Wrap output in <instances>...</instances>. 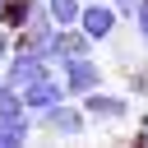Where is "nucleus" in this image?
Here are the masks:
<instances>
[{"mask_svg":"<svg viewBox=\"0 0 148 148\" xmlns=\"http://www.w3.org/2000/svg\"><path fill=\"white\" fill-rule=\"evenodd\" d=\"M79 28H83L88 42H106V37L116 32V9H106V5H88V9H79Z\"/></svg>","mask_w":148,"mask_h":148,"instance_id":"obj_1","label":"nucleus"},{"mask_svg":"<svg viewBox=\"0 0 148 148\" xmlns=\"http://www.w3.org/2000/svg\"><path fill=\"white\" fill-rule=\"evenodd\" d=\"M23 139H28V120H0V143L5 148L23 143Z\"/></svg>","mask_w":148,"mask_h":148,"instance_id":"obj_8","label":"nucleus"},{"mask_svg":"<svg viewBox=\"0 0 148 148\" xmlns=\"http://www.w3.org/2000/svg\"><path fill=\"white\" fill-rule=\"evenodd\" d=\"M97 83H102V69H97L88 56H69V60H65V88H69V92H92Z\"/></svg>","mask_w":148,"mask_h":148,"instance_id":"obj_2","label":"nucleus"},{"mask_svg":"<svg viewBox=\"0 0 148 148\" xmlns=\"http://www.w3.org/2000/svg\"><path fill=\"white\" fill-rule=\"evenodd\" d=\"M0 120H23V102L14 97V88H0Z\"/></svg>","mask_w":148,"mask_h":148,"instance_id":"obj_9","label":"nucleus"},{"mask_svg":"<svg viewBox=\"0 0 148 148\" xmlns=\"http://www.w3.org/2000/svg\"><path fill=\"white\" fill-rule=\"evenodd\" d=\"M143 139H148V120H143Z\"/></svg>","mask_w":148,"mask_h":148,"instance_id":"obj_11","label":"nucleus"},{"mask_svg":"<svg viewBox=\"0 0 148 148\" xmlns=\"http://www.w3.org/2000/svg\"><path fill=\"white\" fill-rule=\"evenodd\" d=\"M0 56H5V37H0Z\"/></svg>","mask_w":148,"mask_h":148,"instance_id":"obj_10","label":"nucleus"},{"mask_svg":"<svg viewBox=\"0 0 148 148\" xmlns=\"http://www.w3.org/2000/svg\"><path fill=\"white\" fill-rule=\"evenodd\" d=\"M42 120H46L51 130H60V134H79V130H83V116H79L74 106H51Z\"/></svg>","mask_w":148,"mask_h":148,"instance_id":"obj_6","label":"nucleus"},{"mask_svg":"<svg viewBox=\"0 0 148 148\" xmlns=\"http://www.w3.org/2000/svg\"><path fill=\"white\" fill-rule=\"evenodd\" d=\"M88 116H97V120H125V116H130V102L116 97V92L106 97V92L92 88V92H88Z\"/></svg>","mask_w":148,"mask_h":148,"instance_id":"obj_5","label":"nucleus"},{"mask_svg":"<svg viewBox=\"0 0 148 148\" xmlns=\"http://www.w3.org/2000/svg\"><path fill=\"white\" fill-rule=\"evenodd\" d=\"M79 0H51V18L60 23V28H74V18H79Z\"/></svg>","mask_w":148,"mask_h":148,"instance_id":"obj_7","label":"nucleus"},{"mask_svg":"<svg viewBox=\"0 0 148 148\" xmlns=\"http://www.w3.org/2000/svg\"><path fill=\"white\" fill-rule=\"evenodd\" d=\"M60 83H51V79H37V83H28V97H23V106L32 111V116H46L51 106H60Z\"/></svg>","mask_w":148,"mask_h":148,"instance_id":"obj_4","label":"nucleus"},{"mask_svg":"<svg viewBox=\"0 0 148 148\" xmlns=\"http://www.w3.org/2000/svg\"><path fill=\"white\" fill-rule=\"evenodd\" d=\"M37 79H46V51H18L14 56V65H9V83H37Z\"/></svg>","mask_w":148,"mask_h":148,"instance_id":"obj_3","label":"nucleus"}]
</instances>
